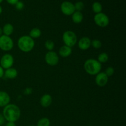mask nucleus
<instances>
[{
	"label": "nucleus",
	"instance_id": "12",
	"mask_svg": "<svg viewBox=\"0 0 126 126\" xmlns=\"http://www.w3.org/2000/svg\"><path fill=\"white\" fill-rule=\"evenodd\" d=\"M52 103V97L50 94H46L40 98V104L43 108H47L50 107Z\"/></svg>",
	"mask_w": 126,
	"mask_h": 126
},
{
	"label": "nucleus",
	"instance_id": "19",
	"mask_svg": "<svg viewBox=\"0 0 126 126\" xmlns=\"http://www.w3.org/2000/svg\"><path fill=\"white\" fill-rule=\"evenodd\" d=\"M92 11L95 14L102 12V5L99 2H95L92 4Z\"/></svg>",
	"mask_w": 126,
	"mask_h": 126
},
{
	"label": "nucleus",
	"instance_id": "2",
	"mask_svg": "<svg viewBox=\"0 0 126 126\" xmlns=\"http://www.w3.org/2000/svg\"><path fill=\"white\" fill-rule=\"evenodd\" d=\"M84 68L87 74L92 76H95L101 71L102 63L97 59H89L85 61Z\"/></svg>",
	"mask_w": 126,
	"mask_h": 126
},
{
	"label": "nucleus",
	"instance_id": "23",
	"mask_svg": "<svg viewBox=\"0 0 126 126\" xmlns=\"http://www.w3.org/2000/svg\"><path fill=\"white\" fill-rule=\"evenodd\" d=\"M91 46L95 49H99L102 47V43L99 39H95L91 41Z\"/></svg>",
	"mask_w": 126,
	"mask_h": 126
},
{
	"label": "nucleus",
	"instance_id": "28",
	"mask_svg": "<svg viewBox=\"0 0 126 126\" xmlns=\"http://www.w3.org/2000/svg\"><path fill=\"white\" fill-rule=\"evenodd\" d=\"M18 1H19V0H6L7 3H9L11 5H16V4L17 3Z\"/></svg>",
	"mask_w": 126,
	"mask_h": 126
},
{
	"label": "nucleus",
	"instance_id": "5",
	"mask_svg": "<svg viewBox=\"0 0 126 126\" xmlns=\"http://www.w3.org/2000/svg\"><path fill=\"white\" fill-rule=\"evenodd\" d=\"M14 47V41L10 36L1 35L0 36V49L2 51L9 52Z\"/></svg>",
	"mask_w": 126,
	"mask_h": 126
},
{
	"label": "nucleus",
	"instance_id": "14",
	"mask_svg": "<svg viewBox=\"0 0 126 126\" xmlns=\"http://www.w3.org/2000/svg\"><path fill=\"white\" fill-rule=\"evenodd\" d=\"M72 54V49L70 47L66 45H63L60 47L59 50V54L62 57H68Z\"/></svg>",
	"mask_w": 126,
	"mask_h": 126
},
{
	"label": "nucleus",
	"instance_id": "20",
	"mask_svg": "<svg viewBox=\"0 0 126 126\" xmlns=\"http://www.w3.org/2000/svg\"><path fill=\"white\" fill-rule=\"evenodd\" d=\"M44 47L48 51H52L55 47V43L50 39H47L44 43Z\"/></svg>",
	"mask_w": 126,
	"mask_h": 126
},
{
	"label": "nucleus",
	"instance_id": "4",
	"mask_svg": "<svg viewBox=\"0 0 126 126\" xmlns=\"http://www.w3.org/2000/svg\"><path fill=\"white\" fill-rule=\"evenodd\" d=\"M62 39L65 45L72 47L77 43V36L71 30L65 31L62 35Z\"/></svg>",
	"mask_w": 126,
	"mask_h": 126
},
{
	"label": "nucleus",
	"instance_id": "9",
	"mask_svg": "<svg viewBox=\"0 0 126 126\" xmlns=\"http://www.w3.org/2000/svg\"><path fill=\"white\" fill-rule=\"evenodd\" d=\"M60 10L63 14L71 16L75 12V6L70 1H64L60 5Z\"/></svg>",
	"mask_w": 126,
	"mask_h": 126
},
{
	"label": "nucleus",
	"instance_id": "13",
	"mask_svg": "<svg viewBox=\"0 0 126 126\" xmlns=\"http://www.w3.org/2000/svg\"><path fill=\"white\" fill-rule=\"evenodd\" d=\"M11 102V97L5 91H0V107H4Z\"/></svg>",
	"mask_w": 126,
	"mask_h": 126
},
{
	"label": "nucleus",
	"instance_id": "29",
	"mask_svg": "<svg viewBox=\"0 0 126 126\" xmlns=\"http://www.w3.org/2000/svg\"><path fill=\"white\" fill-rule=\"evenodd\" d=\"M5 126H16V123L14 122H11V121H7L6 123Z\"/></svg>",
	"mask_w": 126,
	"mask_h": 126
},
{
	"label": "nucleus",
	"instance_id": "21",
	"mask_svg": "<svg viewBox=\"0 0 126 126\" xmlns=\"http://www.w3.org/2000/svg\"><path fill=\"white\" fill-rule=\"evenodd\" d=\"M50 121L47 118H42L37 123L36 126H50Z\"/></svg>",
	"mask_w": 126,
	"mask_h": 126
},
{
	"label": "nucleus",
	"instance_id": "30",
	"mask_svg": "<svg viewBox=\"0 0 126 126\" xmlns=\"http://www.w3.org/2000/svg\"><path fill=\"white\" fill-rule=\"evenodd\" d=\"M4 73V70L0 66V79L3 77Z\"/></svg>",
	"mask_w": 126,
	"mask_h": 126
},
{
	"label": "nucleus",
	"instance_id": "6",
	"mask_svg": "<svg viewBox=\"0 0 126 126\" xmlns=\"http://www.w3.org/2000/svg\"><path fill=\"white\" fill-rule=\"evenodd\" d=\"M94 20L95 23L97 26L102 27V28L107 27L110 23V20L108 17L107 16V14L103 13V12L96 14L94 16Z\"/></svg>",
	"mask_w": 126,
	"mask_h": 126
},
{
	"label": "nucleus",
	"instance_id": "24",
	"mask_svg": "<svg viewBox=\"0 0 126 126\" xmlns=\"http://www.w3.org/2000/svg\"><path fill=\"white\" fill-rule=\"evenodd\" d=\"M75 8V11H79L81 12V11L84 9V4L82 2V1H78V2H76L74 4Z\"/></svg>",
	"mask_w": 126,
	"mask_h": 126
},
{
	"label": "nucleus",
	"instance_id": "22",
	"mask_svg": "<svg viewBox=\"0 0 126 126\" xmlns=\"http://www.w3.org/2000/svg\"><path fill=\"white\" fill-rule=\"evenodd\" d=\"M108 55L106 52H102L98 56V60L100 63H103L107 62L108 60Z\"/></svg>",
	"mask_w": 126,
	"mask_h": 126
},
{
	"label": "nucleus",
	"instance_id": "25",
	"mask_svg": "<svg viewBox=\"0 0 126 126\" xmlns=\"http://www.w3.org/2000/svg\"><path fill=\"white\" fill-rule=\"evenodd\" d=\"M114 72H115V70H114V68L111 67V66H109V67L107 68L106 69L105 71V74L108 77L113 76L114 74Z\"/></svg>",
	"mask_w": 126,
	"mask_h": 126
},
{
	"label": "nucleus",
	"instance_id": "11",
	"mask_svg": "<svg viewBox=\"0 0 126 126\" xmlns=\"http://www.w3.org/2000/svg\"><path fill=\"white\" fill-rule=\"evenodd\" d=\"M78 46L80 50H87L91 46V40L88 37H82L78 42Z\"/></svg>",
	"mask_w": 126,
	"mask_h": 126
},
{
	"label": "nucleus",
	"instance_id": "10",
	"mask_svg": "<svg viewBox=\"0 0 126 126\" xmlns=\"http://www.w3.org/2000/svg\"><path fill=\"white\" fill-rule=\"evenodd\" d=\"M95 81L96 84L99 87H104L107 84L108 81V77L107 76L105 72H100L95 75Z\"/></svg>",
	"mask_w": 126,
	"mask_h": 126
},
{
	"label": "nucleus",
	"instance_id": "27",
	"mask_svg": "<svg viewBox=\"0 0 126 126\" xmlns=\"http://www.w3.org/2000/svg\"><path fill=\"white\" fill-rule=\"evenodd\" d=\"M5 122H6V120H5L3 115H2V114L0 113V126L3 125Z\"/></svg>",
	"mask_w": 126,
	"mask_h": 126
},
{
	"label": "nucleus",
	"instance_id": "15",
	"mask_svg": "<svg viewBox=\"0 0 126 126\" xmlns=\"http://www.w3.org/2000/svg\"><path fill=\"white\" fill-rule=\"evenodd\" d=\"M18 75V71L14 68H10L5 70L4 73V76L7 79H15Z\"/></svg>",
	"mask_w": 126,
	"mask_h": 126
},
{
	"label": "nucleus",
	"instance_id": "32",
	"mask_svg": "<svg viewBox=\"0 0 126 126\" xmlns=\"http://www.w3.org/2000/svg\"><path fill=\"white\" fill-rule=\"evenodd\" d=\"M1 35H2V28L0 27V36H1Z\"/></svg>",
	"mask_w": 126,
	"mask_h": 126
},
{
	"label": "nucleus",
	"instance_id": "17",
	"mask_svg": "<svg viewBox=\"0 0 126 126\" xmlns=\"http://www.w3.org/2000/svg\"><path fill=\"white\" fill-rule=\"evenodd\" d=\"M2 34L10 36L14 32V27L9 23H6L2 28Z\"/></svg>",
	"mask_w": 126,
	"mask_h": 126
},
{
	"label": "nucleus",
	"instance_id": "7",
	"mask_svg": "<svg viewBox=\"0 0 126 126\" xmlns=\"http://www.w3.org/2000/svg\"><path fill=\"white\" fill-rule=\"evenodd\" d=\"M46 63L49 66H56L59 62V55L54 50L48 51L44 57Z\"/></svg>",
	"mask_w": 126,
	"mask_h": 126
},
{
	"label": "nucleus",
	"instance_id": "18",
	"mask_svg": "<svg viewBox=\"0 0 126 126\" xmlns=\"http://www.w3.org/2000/svg\"><path fill=\"white\" fill-rule=\"evenodd\" d=\"M42 32L39 28H33L30 31L29 33V36H30L31 38L34 39H38L39 37L41 36Z\"/></svg>",
	"mask_w": 126,
	"mask_h": 126
},
{
	"label": "nucleus",
	"instance_id": "33",
	"mask_svg": "<svg viewBox=\"0 0 126 126\" xmlns=\"http://www.w3.org/2000/svg\"><path fill=\"white\" fill-rule=\"evenodd\" d=\"M2 1H3V0H0V4H1Z\"/></svg>",
	"mask_w": 126,
	"mask_h": 126
},
{
	"label": "nucleus",
	"instance_id": "1",
	"mask_svg": "<svg viewBox=\"0 0 126 126\" xmlns=\"http://www.w3.org/2000/svg\"><path fill=\"white\" fill-rule=\"evenodd\" d=\"M2 115L6 121L15 123L20 118L21 110L16 105L9 103L4 107Z\"/></svg>",
	"mask_w": 126,
	"mask_h": 126
},
{
	"label": "nucleus",
	"instance_id": "16",
	"mask_svg": "<svg viewBox=\"0 0 126 126\" xmlns=\"http://www.w3.org/2000/svg\"><path fill=\"white\" fill-rule=\"evenodd\" d=\"M83 14L81 12L79 11H75L72 15H71V18L72 21L76 24H78L82 22L83 20Z\"/></svg>",
	"mask_w": 126,
	"mask_h": 126
},
{
	"label": "nucleus",
	"instance_id": "31",
	"mask_svg": "<svg viewBox=\"0 0 126 126\" xmlns=\"http://www.w3.org/2000/svg\"><path fill=\"white\" fill-rule=\"evenodd\" d=\"M2 7H1V5H0V15L2 14Z\"/></svg>",
	"mask_w": 126,
	"mask_h": 126
},
{
	"label": "nucleus",
	"instance_id": "26",
	"mask_svg": "<svg viewBox=\"0 0 126 126\" xmlns=\"http://www.w3.org/2000/svg\"><path fill=\"white\" fill-rule=\"evenodd\" d=\"M15 6H16V9L18 10V11H21V10H22L24 8V4H23L22 1H18V2L16 4Z\"/></svg>",
	"mask_w": 126,
	"mask_h": 126
},
{
	"label": "nucleus",
	"instance_id": "34",
	"mask_svg": "<svg viewBox=\"0 0 126 126\" xmlns=\"http://www.w3.org/2000/svg\"></svg>",
	"mask_w": 126,
	"mask_h": 126
},
{
	"label": "nucleus",
	"instance_id": "3",
	"mask_svg": "<svg viewBox=\"0 0 126 126\" xmlns=\"http://www.w3.org/2000/svg\"><path fill=\"white\" fill-rule=\"evenodd\" d=\"M17 46L20 50L23 52H30L34 47L35 42L33 38L28 35L20 37L17 41Z\"/></svg>",
	"mask_w": 126,
	"mask_h": 126
},
{
	"label": "nucleus",
	"instance_id": "8",
	"mask_svg": "<svg viewBox=\"0 0 126 126\" xmlns=\"http://www.w3.org/2000/svg\"><path fill=\"white\" fill-rule=\"evenodd\" d=\"M14 62V57L10 54H5L1 58L0 66L4 70H7L13 66Z\"/></svg>",
	"mask_w": 126,
	"mask_h": 126
}]
</instances>
